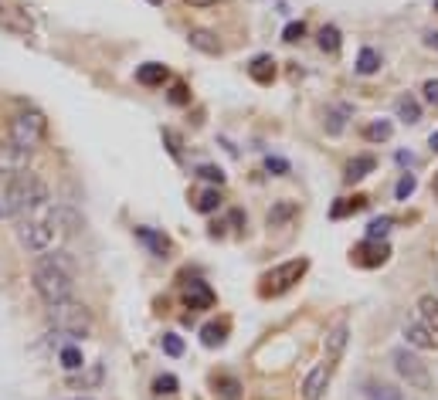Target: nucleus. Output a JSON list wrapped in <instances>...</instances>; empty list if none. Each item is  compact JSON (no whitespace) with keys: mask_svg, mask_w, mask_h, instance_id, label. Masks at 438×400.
I'll use <instances>...</instances> for the list:
<instances>
[{"mask_svg":"<svg viewBox=\"0 0 438 400\" xmlns=\"http://www.w3.org/2000/svg\"><path fill=\"white\" fill-rule=\"evenodd\" d=\"M432 190H435V194H438V173H435V180H432Z\"/></svg>","mask_w":438,"mask_h":400,"instance_id":"47","label":"nucleus"},{"mask_svg":"<svg viewBox=\"0 0 438 400\" xmlns=\"http://www.w3.org/2000/svg\"><path fill=\"white\" fill-rule=\"evenodd\" d=\"M422 95H425V102L432 109H438V78H428L422 85Z\"/></svg>","mask_w":438,"mask_h":400,"instance_id":"40","label":"nucleus"},{"mask_svg":"<svg viewBox=\"0 0 438 400\" xmlns=\"http://www.w3.org/2000/svg\"><path fill=\"white\" fill-rule=\"evenodd\" d=\"M346 343H350V326H346V323H336L327 333V339H323V353H327V363H336V360L344 356Z\"/></svg>","mask_w":438,"mask_h":400,"instance_id":"12","label":"nucleus"},{"mask_svg":"<svg viewBox=\"0 0 438 400\" xmlns=\"http://www.w3.org/2000/svg\"><path fill=\"white\" fill-rule=\"evenodd\" d=\"M167 78H170V72H167V65H160V62H146L136 68V82L146 85V89H160Z\"/></svg>","mask_w":438,"mask_h":400,"instance_id":"15","label":"nucleus"},{"mask_svg":"<svg viewBox=\"0 0 438 400\" xmlns=\"http://www.w3.org/2000/svg\"><path fill=\"white\" fill-rule=\"evenodd\" d=\"M340 45H344V34H340V28H336V24H327V28L319 31V51L336 55V51H340Z\"/></svg>","mask_w":438,"mask_h":400,"instance_id":"27","label":"nucleus"},{"mask_svg":"<svg viewBox=\"0 0 438 400\" xmlns=\"http://www.w3.org/2000/svg\"><path fill=\"white\" fill-rule=\"evenodd\" d=\"M391 363H394V370H398V377H401L407 387H415V390H432V373H428V363L418 356V350L398 346L391 353Z\"/></svg>","mask_w":438,"mask_h":400,"instance_id":"6","label":"nucleus"},{"mask_svg":"<svg viewBox=\"0 0 438 400\" xmlns=\"http://www.w3.org/2000/svg\"><path fill=\"white\" fill-rule=\"evenodd\" d=\"M248 75H251V82H258V85H272V78H275V58H272V55L251 58Z\"/></svg>","mask_w":438,"mask_h":400,"instance_id":"17","label":"nucleus"},{"mask_svg":"<svg viewBox=\"0 0 438 400\" xmlns=\"http://www.w3.org/2000/svg\"><path fill=\"white\" fill-rule=\"evenodd\" d=\"M167 99H170L173 106H187V102H190L187 85H184V82H173V89H170V95H167Z\"/></svg>","mask_w":438,"mask_h":400,"instance_id":"39","label":"nucleus"},{"mask_svg":"<svg viewBox=\"0 0 438 400\" xmlns=\"http://www.w3.org/2000/svg\"><path fill=\"white\" fill-rule=\"evenodd\" d=\"M72 400H92V397H72Z\"/></svg>","mask_w":438,"mask_h":400,"instance_id":"49","label":"nucleus"},{"mask_svg":"<svg viewBox=\"0 0 438 400\" xmlns=\"http://www.w3.org/2000/svg\"><path fill=\"white\" fill-rule=\"evenodd\" d=\"M435 11H438V0H435Z\"/></svg>","mask_w":438,"mask_h":400,"instance_id":"50","label":"nucleus"},{"mask_svg":"<svg viewBox=\"0 0 438 400\" xmlns=\"http://www.w3.org/2000/svg\"><path fill=\"white\" fill-rule=\"evenodd\" d=\"M14 207H11V200H7V194L0 190V221H14Z\"/></svg>","mask_w":438,"mask_h":400,"instance_id":"41","label":"nucleus"},{"mask_svg":"<svg viewBox=\"0 0 438 400\" xmlns=\"http://www.w3.org/2000/svg\"><path fill=\"white\" fill-rule=\"evenodd\" d=\"M160 346H163L167 356H184V339L177 336V333H167V336L160 339Z\"/></svg>","mask_w":438,"mask_h":400,"instance_id":"35","label":"nucleus"},{"mask_svg":"<svg viewBox=\"0 0 438 400\" xmlns=\"http://www.w3.org/2000/svg\"><path fill=\"white\" fill-rule=\"evenodd\" d=\"M184 302H187L194 312H201V309H214V292H211L207 282L194 278V282L187 285V292H184Z\"/></svg>","mask_w":438,"mask_h":400,"instance_id":"13","label":"nucleus"},{"mask_svg":"<svg viewBox=\"0 0 438 400\" xmlns=\"http://www.w3.org/2000/svg\"><path fill=\"white\" fill-rule=\"evenodd\" d=\"M391 136H394V126L388 119H374V123L363 126V139L367 143H388Z\"/></svg>","mask_w":438,"mask_h":400,"instance_id":"26","label":"nucleus"},{"mask_svg":"<svg viewBox=\"0 0 438 400\" xmlns=\"http://www.w3.org/2000/svg\"><path fill=\"white\" fill-rule=\"evenodd\" d=\"M380 65H384V58H380V51L377 48H360L357 55V75H377L380 72Z\"/></svg>","mask_w":438,"mask_h":400,"instance_id":"22","label":"nucleus"},{"mask_svg":"<svg viewBox=\"0 0 438 400\" xmlns=\"http://www.w3.org/2000/svg\"><path fill=\"white\" fill-rule=\"evenodd\" d=\"M31 150H21L11 139H0V177H14L21 170H28Z\"/></svg>","mask_w":438,"mask_h":400,"instance_id":"9","label":"nucleus"},{"mask_svg":"<svg viewBox=\"0 0 438 400\" xmlns=\"http://www.w3.org/2000/svg\"><path fill=\"white\" fill-rule=\"evenodd\" d=\"M302 34H306V24H302V21H292V24H285V31H282V41L296 45V41H302Z\"/></svg>","mask_w":438,"mask_h":400,"instance_id":"38","label":"nucleus"},{"mask_svg":"<svg viewBox=\"0 0 438 400\" xmlns=\"http://www.w3.org/2000/svg\"><path fill=\"white\" fill-rule=\"evenodd\" d=\"M265 170L272 177H285L292 167H289V160H282V156H265Z\"/></svg>","mask_w":438,"mask_h":400,"instance_id":"37","label":"nucleus"},{"mask_svg":"<svg viewBox=\"0 0 438 400\" xmlns=\"http://www.w3.org/2000/svg\"><path fill=\"white\" fill-rule=\"evenodd\" d=\"M58 360H62V367L68 370V373H75V370L85 367V356H82L79 346H62V353H58Z\"/></svg>","mask_w":438,"mask_h":400,"instance_id":"30","label":"nucleus"},{"mask_svg":"<svg viewBox=\"0 0 438 400\" xmlns=\"http://www.w3.org/2000/svg\"><path fill=\"white\" fill-rule=\"evenodd\" d=\"M48 323L55 326L58 336H68V339H85L92 333V316L75 299L58 302V306H48Z\"/></svg>","mask_w":438,"mask_h":400,"instance_id":"3","label":"nucleus"},{"mask_svg":"<svg viewBox=\"0 0 438 400\" xmlns=\"http://www.w3.org/2000/svg\"><path fill=\"white\" fill-rule=\"evenodd\" d=\"M377 170V160L371 153H360V156H354L350 163H346V173H344V180L346 184H360L367 173H374Z\"/></svg>","mask_w":438,"mask_h":400,"instance_id":"16","label":"nucleus"},{"mask_svg":"<svg viewBox=\"0 0 438 400\" xmlns=\"http://www.w3.org/2000/svg\"><path fill=\"white\" fill-rule=\"evenodd\" d=\"M150 4H153V7H160V4H163V0H150Z\"/></svg>","mask_w":438,"mask_h":400,"instance_id":"48","label":"nucleus"},{"mask_svg":"<svg viewBox=\"0 0 438 400\" xmlns=\"http://www.w3.org/2000/svg\"><path fill=\"white\" fill-rule=\"evenodd\" d=\"M31 289L45 306H58L75 295V262L68 251H45L31 272Z\"/></svg>","mask_w":438,"mask_h":400,"instance_id":"1","label":"nucleus"},{"mask_svg":"<svg viewBox=\"0 0 438 400\" xmlns=\"http://www.w3.org/2000/svg\"><path fill=\"white\" fill-rule=\"evenodd\" d=\"M310 272V258H292V262H282L275 268H268L265 275H262V285H258V292L265 295H282L289 292L292 285H296L299 278Z\"/></svg>","mask_w":438,"mask_h":400,"instance_id":"7","label":"nucleus"},{"mask_svg":"<svg viewBox=\"0 0 438 400\" xmlns=\"http://www.w3.org/2000/svg\"><path fill=\"white\" fill-rule=\"evenodd\" d=\"M48 136V119L45 112H38V109H24V112H17L14 119H11V133H7V139L11 143H17L21 150H38L41 143H45Z\"/></svg>","mask_w":438,"mask_h":400,"instance_id":"4","label":"nucleus"},{"mask_svg":"<svg viewBox=\"0 0 438 400\" xmlns=\"http://www.w3.org/2000/svg\"><path fill=\"white\" fill-rule=\"evenodd\" d=\"M184 4H190V7H214L218 0H184Z\"/></svg>","mask_w":438,"mask_h":400,"instance_id":"45","label":"nucleus"},{"mask_svg":"<svg viewBox=\"0 0 438 400\" xmlns=\"http://www.w3.org/2000/svg\"><path fill=\"white\" fill-rule=\"evenodd\" d=\"M363 207H367V197H344V200H336V204H333V211H329V217H333V221H340V217H346V214H360V211H363Z\"/></svg>","mask_w":438,"mask_h":400,"instance_id":"25","label":"nucleus"},{"mask_svg":"<svg viewBox=\"0 0 438 400\" xmlns=\"http://www.w3.org/2000/svg\"><path fill=\"white\" fill-rule=\"evenodd\" d=\"M177 387H180V380H177L173 373H160L157 380H153V390H157L160 397H170V394H177Z\"/></svg>","mask_w":438,"mask_h":400,"instance_id":"33","label":"nucleus"},{"mask_svg":"<svg viewBox=\"0 0 438 400\" xmlns=\"http://www.w3.org/2000/svg\"><path fill=\"white\" fill-rule=\"evenodd\" d=\"M363 397L367 400H405V394H401L398 387H391V384H367Z\"/></svg>","mask_w":438,"mask_h":400,"instance_id":"28","label":"nucleus"},{"mask_svg":"<svg viewBox=\"0 0 438 400\" xmlns=\"http://www.w3.org/2000/svg\"><path fill=\"white\" fill-rule=\"evenodd\" d=\"M136 238H140L143 245L153 251V258H170L173 245H170V238H167V234L153 231V228H136Z\"/></svg>","mask_w":438,"mask_h":400,"instance_id":"14","label":"nucleus"},{"mask_svg":"<svg viewBox=\"0 0 438 400\" xmlns=\"http://www.w3.org/2000/svg\"><path fill=\"white\" fill-rule=\"evenodd\" d=\"M418 190V180H415V173H401V180H398V187H394V197L398 200H407L411 194Z\"/></svg>","mask_w":438,"mask_h":400,"instance_id":"34","label":"nucleus"},{"mask_svg":"<svg viewBox=\"0 0 438 400\" xmlns=\"http://www.w3.org/2000/svg\"><path fill=\"white\" fill-rule=\"evenodd\" d=\"M228 339V319H221V323H207L201 329V343L207 346V350H214V346H221Z\"/></svg>","mask_w":438,"mask_h":400,"instance_id":"23","label":"nucleus"},{"mask_svg":"<svg viewBox=\"0 0 438 400\" xmlns=\"http://www.w3.org/2000/svg\"><path fill=\"white\" fill-rule=\"evenodd\" d=\"M329 380H333V363H316L310 373H306V380H302V397L306 400H319L323 394H327Z\"/></svg>","mask_w":438,"mask_h":400,"instance_id":"10","label":"nucleus"},{"mask_svg":"<svg viewBox=\"0 0 438 400\" xmlns=\"http://www.w3.org/2000/svg\"><path fill=\"white\" fill-rule=\"evenodd\" d=\"M299 214V207L292 204V200H279V204H272V211H268V228H285L292 217Z\"/></svg>","mask_w":438,"mask_h":400,"instance_id":"20","label":"nucleus"},{"mask_svg":"<svg viewBox=\"0 0 438 400\" xmlns=\"http://www.w3.org/2000/svg\"><path fill=\"white\" fill-rule=\"evenodd\" d=\"M425 45L438 51V31H425Z\"/></svg>","mask_w":438,"mask_h":400,"instance_id":"44","label":"nucleus"},{"mask_svg":"<svg viewBox=\"0 0 438 400\" xmlns=\"http://www.w3.org/2000/svg\"><path fill=\"white\" fill-rule=\"evenodd\" d=\"M346 116H350V109H346V106L327 109V133H329V136H340V133H344Z\"/></svg>","mask_w":438,"mask_h":400,"instance_id":"29","label":"nucleus"},{"mask_svg":"<svg viewBox=\"0 0 438 400\" xmlns=\"http://www.w3.org/2000/svg\"><path fill=\"white\" fill-rule=\"evenodd\" d=\"M394 160H398V167H418V156L407 153V150H398V153H394Z\"/></svg>","mask_w":438,"mask_h":400,"instance_id":"42","label":"nucleus"},{"mask_svg":"<svg viewBox=\"0 0 438 400\" xmlns=\"http://www.w3.org/2000/svg\"><path fill=\"white\" fill-rule=\"evenodd\" d=\"M197 177L201 180H207V184H224V170L214 167V163H204V167H197Z\"/></svg>","mask_w":438,"mask_h":400,"instance_id":"36","label":"nucleus"},{"mask_svg":"<svg viewBox=\"0 0 438 400\" xmlns=\"http://www.w3.org/2000/svg\"><path fill=\"white\" fill-rule=\"evenodd\" d=\"M418 316H422V323L438 336V295L425 292L422 299H418Z\"/></svg>","mask_w":438,"mask_h":400,"instance_id":"21","label":"nucleus"},{"mask_svg":"<svg viewBox=\"0 0 438 400\" xmlns=\"http://www.w3.org/2000/svg\"><path fill=\"white\" fill-rule=\"evenodd\" d=\"M391 228H394V217H374L371 224H367V238H374V241H384L388 234H391Z\"/></svg>","mask_w":438,"mask_h":400,"instance_id":"31","label":"nucleus"},{"mask_svg":"<svg viewBox=\"0 0 438 400\" xmlns=\"http://www.w3.org/2000/svg\"><path fill=\"white\" fill-rule=\"evenodd\" d=\"M354 265L357 268H377V265H384L391 258V245L388 241H374V238H363L357 248H354Z\"/></svg>","mask_w":438,"mask_h":400,"instance_id":"8","label":"nucleus"},{"mask_svg":"<svg viewBox=\"0 0 438 400\" xmlns=\"http://www.w3.org/2000/svg\"><path fill=\"white\" fill-rule=\"evenodd\" d=\"M428 146H432V153H438V129L428 136Z\"/></svg>","mask_w":438,"mask_h":400,"instance_id":"46","label":"nucleus"},{"mask_svg":"<svg viewBox=\"0 0 438 400\" xmlns=\"http://www.w3.org/2000/svg\"><path fill=\"white\" fill-rule=\"evenodd\" d=\"M4 194H7V200H11V207H14L17 217L34 214V211L48 207V200H51V194H48V184L41 180V177L28 173V170L14 173V177L7 180V187H4Z\"/></svg>","mask_w":438,"mask_h":400,"instance_id":"2","label":"nucleus"},{"mask_svg":"<svg viewBox=\"0 0 438 400\" xmlns=\"http://www.w3.org/2000/svg\"><path fill=\"white\" fill-rule=\"evenodd\" d=\"M17 245L31 255H45L55 245V217H21L17 224Z\"/></svg>","mask_w":438,"mask_h":400,"instance_id":"5","label":"nucleus"},{"mask_svg":"<svg viewBox=\"0 0 438 400\" xmlns=\"http://www.w3.org/2000/svg\"><path fill=\"white\" fill-rule=\"evenodd\" d=\"M214 387H218V397L221 400H238V390H241V384H238L235 377H218V380H214Z\"/></svg>","mask_w":438,"mask_h":400,"instance_id":"32","label":"nucleus"},{"mask_svg":"<svg viewBox=\"0 0 438 400\" xmlns=\"http://www.w3.org/2000/svg\"><path fill=\"white\" fill-rule=\"evenodd\" d=\"M401 336H405V343L411 346V350H418V353H432V350H438V336L422 323V319H418V323H405Z\"/></svg>","mask_w":438,"mask_h":400,"instance_id":"11","label":"nucleus"},{"mask_svg":"<svg viewBox=\"0 0 438 400\" xmlns=\"http://www.w3.org/2000/svg\"><path fill=\"white\" fill-rule=\"evenodd\" d=\"M190 48H197V51H204V55H221V41L214 31H204V28H194V31L187 34Z\"/></svg>","mask_w":438,"mask_h":400,"instance_id":"19","label":"nucleus"},{"mask_svg":"<svg viewBox=\"0 0 438 400\" xmlns=\"http://www.w3.org/2000/svg\"><path fill=\"white\" fill-rule=\"evenodd\" d=\"M163 139L170 143V153L180 160V139H177V133H173V129H163Z\"/></svg>","mask_w":438,"mask_h":400,"instance_id":"43","label":"nucleus"},{"mask_svg":"<svg viewBox=\"0 0 438 400\" xmlns=\"http://www.w3.org/2000/svg\"><path fill=\"white\" fill-rule=\"evenodd\" d=\"M221 207V190L218 187H207V190H201L197 197H194V211L197 214H214Z\"/></svg>","mask_w":438,"mask_h":400,"instance_id":"24","label":"nucleus"},{"mask_svg":"<svg viewBox=\"0 0 438 400\" xmlns=\"http://www.w3.org/2000/svg\"><path fill=\"white\" fill-rule=\"evenodd\" d=\"M394 112H398V119H401V123H407V126L422 123V102H418L411 92L401 95V99L394 102Z\"/></svg>","mask_w":438,"mask_h":400,"instance_id":"18","label":"nucleus"}]
</instances>
